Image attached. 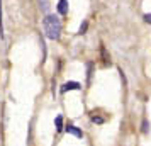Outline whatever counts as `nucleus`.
<instances>
[{
  "label": "nucleus",
  "mask_w": 151,
  "mask_h": 146,
  "mask_svg": "<svg viewBox=\"0 0 151 146\" xmlns=\"http://www.w3.org/2000/svg\"><path fill=\"white\" fill-rule=\"evenodd\" d=\"M80 88H82V85L78 83V82H66V83L61 87V92L66 93V92H70V90H80Z\"/></svg>",
  "instance_id": "obj_2"
},
{
  "label": "nucleus",
  "mask_w": 151,
  "mask_h": 146,
  "mask_svg": "<svg viewBox=\"0 0 151 146\" xmlns=\"http://www.w3.org/2000/svg\"><path fill=\"white\" fill-rule=\"evenodd\" d=\"M87 27H88V22L85 21V22L82 24V26H80V31H78V34H83V32L87 31Z\"/></svg>",
  "instance_id": "obj_8"
},
{
  "label": "nucleus",
  "mask_w": 151,
  "mask_h": 146,
  "mask_svg": "<svg viewBox=\"0 0 151 146\" xmlns=\"http://www.w3.org/2000/svg\"><path fill=\"white\" fill-rule=\"evenodd\" d=\"M42 26H44V32H46L49 39H53V41L60 39V36H61V21L56 15H46Z\"/></svg>",
  "instance_id": "obj_1"
},
{
  "label": "nucleus",
  "mask_w": 151,
  "mask_h": 146,
  "mask_svg": "<svg viewBox=\"0 0 151 146\" xmlns=\"http://www.w3.org/2000/svg\"><path fill=\"white\" fill-rule=\"evenodd\" d=\"M100 56H102V61H104V65L107 66V65H110V56H109V53H107V49H105V46L104 44H100Z\"/></svg>",
  "instance_id": "obj_3"
},
{
  "label": "nucleus",
  "mask_w": 151,
  "mask_h": 146,
  "mask_svg": "<svg viewBox=\"0 0 151 146\" xmlns=\"http://www.w3.org/2000/svg\"><path fill=\"white\" fill-rule=\"evenodd\" d=\"M0 31H2V0H0Z\"/></svg>",
  "instance_id": "obj_11"
},
{
  "label": "nucleus",
  "mask_w": 151,
  "mask_h": 146,
  "mask_svg": "<svg viewBox=\"0 0 151 146\" xmlns=\"http://www.w3.org/2000/svg\"><path fill=\"white\" fill-rule=\"evenodd\" d=\"M58 12L61 15H65L68 12V0H60L58 2Z\"/></svg>",
  "instance_id": "obj_5"
},
{
  "label": "nucleus",
  "mask_w": 151,
  "mask_h": 146,
  "mask_svg": "<svg viewBox=\"0 0 151 146\" xmlns=\"http://www.w3.org/2000/svg\"><path fill=\"white\" fill-rule=\"evenodd\" d=\"M90 119H92V122H95V124H104V122H105V117H100V116L95 114V112L90 114Z\"/></svg>",
  "instance_id": "obj_6"
},
{
  "label": "nucleus",
  "mask_w": 151,
  "mask_h": 146,
  "mask_svg": "<svg viewBox=\"0 0 151 146\" xmlns=\"http://www.w3.org/2000/svg\"><path fill=\"white\" fill-rule=\"evenodd\" d=\"M66 132H70V134H75L76 138H82L83 136V132L76 127V126H73V124H68L66 126Z\"/></svg>",
  "instance_id": "obj_4"
},
{
  "label": "nucleus",
  "mask_w": 151,
  "mask_h": 146,
  "mask_svg": "<svg viewBox=\"0 0 151 146\" xmlns=\"http://www.w3.org/2000/svg\"><path fill=\"white\" fill-rule=\"evenodd\" d=\"M148 129H150V124H148V121L144 119V121H143V129H141V131H143L144 134H146V132H148Z\"/></svg>",
  "instance_id": "obj_9"
},
{
  "label": "nucleus",
  "mask_w": 151,
  "mask_h": 146,
  "mask_svg": "<svg viewBox=\"0 0 151 146\" xmlns=\"http://www.w3.org/2000/svg\"><path fill=\"white\" fill-rule=\"evenodd\" d=\"M55 124H56V129H58V131H63V117L61 116H58V117L55 119Z\"/></svg>",
  "instance_id": "obj_7"
},
{
  "label": "nucleus",
  "mask_w": 151,
  "mask_h": 146,
  "mask_svg": "<svg viewBox=\"0 0 151 146\" xmlns=\"http://www.w3.org/2000/svg\"><path fill=\"white\" fill-rule=\"evenodd\" d=\"M144 21L148 22V24H151V14H146V15H144Z\"/></svg>",
  "instance_id": "obj_10"
}]
</instances>
